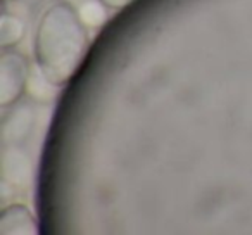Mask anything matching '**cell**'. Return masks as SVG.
I'll use <instances>...</instances> for the list:
<instances>
[{
  "instance_id": "obj_1",
  "label": "cell",
  "mask_w": 252,
  "mask_h": 235,
  "mask_svg": "<svg viewBox=\"0 0 252 235\" xmlns=\"http://www.w3.org/2000/svg\"><path fill=\"white\" fill-rule=\"evenodd\" d=\"M88 47V28L71 4L56 2L42 14L35 35V61L57 87L74 76Z\"/></svg>"
},
{
  "instance_id": "obj_3",
  "label": "cell",
  "mask_w": 252,
  "mask_h": 235,
  "mask_svg": "<svg viewBox=\"0 0 252 235\" xmlns=\"http://www.w3.org/2000/svg\"><path fill=\"white\" fill-rule=\"evenodd\" d=\"M36 116L32 105H12V111L2 118V142L4 145H21L28 140L35 128Z\"/></svg>"
},
{
  "instance_id": "obj_4",
  "label": "cell",
  "mask_w": 252,
  "mask_h": 235,
  "mask_svg": "<svg viewBox=\"0 0 252 235\" xmlns=\"http://www.w3.org/2000/svg\"><path fill=\"white\" fill-rule=\"evenodd\" d=\"M33 166L30 156L19 145H4L2 151V182L11 187H28Z\"/></svg>"
},
{
  "instance_id": "obj_5",
  "label": "cell",
  "mask_w": 252,
  "mask_h": 235,
  "mask_svg": "<svg viewBox=\"0 0 252 235\" xmlns=\"http://www.w3.org/2000/svg\"><path fill=\"white\" fill-rule=\"evenodd\" d=\"M0 234L2 235H36L38 221L25 204H11L4 207L0 216Z\"/></svg>"
},
{
  "instance_id": "obj_2",
  "label": "cell",
  "mask_w": 252,
  "mask_h": 235,
  "mask_svg": "<svg viewBox=\"0 0 252 235\" xmlns=\"http://www.w3.org/2000/svg\"><path fill=\"white\" fill-rule=\"evenodd\" d=\"M32 73L28 59L16 50H4L0 56V105L12 107L26 92Z\"/></svg>"
},
{
  "instance_id": "obj_6",
  "label": "cell",
  "mask_w": 252,
  "mask_h": 235,
  "mask_svg": "<svg viewBox=\"0 0 252 235\" xmlns=\"http://www.w3.org/2000/svg\"><path fill=\"white\" fill-rule=\"evenodd\" d=\"M28 95L35 102L40 104H50L57 95V85L47 78V74L42 71V67L36 64L30 73L28 87H26Z\"/></svg>"
},
{
  "instance_id": "obj_9",
  "label": "cell",
  "mask_w": 252,
  "mask_h": 235,
  "mask_svg": "<svg viewBox=\"0 0 252 235\" xmlns=\"http://www.w3.org/2000/svg\"><path fill=\"white\" fill-rule=\"evenodd\" d=\"M100 2H104L111 11H121L126 5H130L133 0H100Z\"/></svg>"
},
{
  "instance_id": "obj_7",
  "label": "cell",
  "mask_w": 252,
  "mask_h": 235,
  "mask_svg": "<svg viewBox=\"0 0 252 235\" xmlns=\"http://www.w3.org/2000/svg\"><path fill=\"white\" fill-rule=\"evenodd\" d=\"M26 33V25L19 16L4 12L0 18V47L4 50L19 45Z\"/></svg>"
},
{
  "instance_id": "obj_8",
  "label": "cell",
  "mask_w": 252,
  "mask_h": 235,
  "mask_svg": "<svg viewBox=\"0 0 252 235\" xmlns=\"http://www.w3.org/2000/svg\"><path fill=\"white\" fill-rule=\"evenodd\" d=\"M78 14L88 30H100L109 19V7L100 0H87L80 5Z\"/></svg>"
}]
</instances>
